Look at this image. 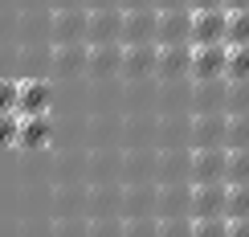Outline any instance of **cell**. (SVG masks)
I'll list each match as a JSON object with an SVG mask.
<instances>
[{"instance_id": "cell-1", "label": "cell", "mask_w": 249, "mask_h": 237, "mask_svg": "<svg viewBox=\"0 0 249 237\" xmlns=\"http://www.w3.org/2000/svg\"><path fill=\"white\" fill-rule=\"evenodd\" d=\"M229 147H196L188 156V180L192 184H225Z\"/></svg>"}, {"instance_id": "cell-2", "label": "cell", "mask_w": 249, "mask_h": 237, "mask_svg": "<svg viewBox=\"0 0 249 237\" xmlns=\"http://www.w3.org/2000/svg\"><path fill=\"white\" fill-rule=\"evenodd\" d=\"M229 13L225 8H196L188 25V45H225Z\"/></svg>"}, {"instance_id": "cell-3", "label": "cell", "mask_w": 249, "mask_h": 237, "mask_svg": "<svg viewBox=\"0 0 249 237\" xmlns=\"http://www.w3.org/2000/svg\"><path fill=\"white\" fill-rule=\"evenodd\" d=\"M225 66H229L225 45H192V61H188L192 82H225Z\"/></svg>"}, {"instance_id": "cell-4", "label": "cell", "mask_w": 249, "mask_h": 237, "mask_svg": "<svg viewBox=\"0 0 249 237\" xmlns=\"http://www.w3.org/2000/svg\"><path fill=\"white\" fill-rule=\"evenodd\" d=\"M225 197H229V184H192V192H188V217L192 221L225 217Z\"/></svg>"}, {"instance_id": "cell-5", "label": "cell", "mask_w": 249, "mask_h": 237, "mask_svg": "<svg viewBox=\"0 0 249 237\" xmlns=\"http://www.w3.org/2000/svg\"><path fill=\"white\" fill-rule=\"evenodd\" d=\"M155 17H160V8H127L119 45H155Z\"/></svg>"}, {"instance_id": "cell-6", "label": "cell", "mask_w": 249, "mask_h": 237, "mask_svg": "<svg viewBox=\"0 0 249 237\" xmlns=\"http://www.w3.org/2000/svg\"><path fill=\"white\" fill-rule=\"evenodd\" d=\"M188 25H192V8H163L155 17V45H188Z\"/></svg>"}, {"instance_id": "cell-7", "label": "cell", "mask_w": 249, "mask_h": 237, "mask_svg": "<svg viewBox=\"0 0 249 237\" xmlns=\"http://www.w3.org/2000/svg\"><path fill=\"white\" fill-rule=\"evenodd\" d=\"M119 33H123V13H115V8H94L86 17V41L90 45H110V41H119Z\"/></svg>"}, {"instance_id": "cell-8", "label": "cell", "mask_w": 249, "mask_h": 237, "mask_svg": "<svg viewBox=\"0 0 249 237\" xmlns=\"http://www.w3.org/2000/svg\"><path fill=\"white\" fill-rule=\"evenodd\" d=\"M229 115H196L192 119V151L196 147H225Z\"/></svg>"}, {"instance_id": "cell-9", "label": "cell", "mask_w": 249, "mask_h": 237, "mask_svg": "<svg viewBox=\"0 0 249 237\" xmlns=\"http://www.w3.org/2000/svg\"><path fill=\"white\" fill-rule=\"evenodd\" d=\"M49 102H53V90L45 82H20V98H17V115L33 119V115H49Z\"/></svg>"}, {"instance_id": "cell-10", "label": "cell", "mask_w": 249, "mask_h": 237, "mask_svg": "<svg viewBox=\"0 0 249 237\" xmlns=\"http://www.w3.org/2000/svg\"><path fill=\"white\" fill-rule=\"evenodd\" d=\"M160 49V45H155ZM188 61H192V45H168V49H160L155 54V74L160 78H184L188 74Z\"/></svg>"}, {"instance_id": "cell-11", "label": "cell", "mask_w": 249, "mask_h": 237, "mask_svg": "<svg viewBox=\"0 0 249 237\" xmlns=\"http://www.w3.org/2000/svg\"><path fill=\"white\" fill-rule=\"evenodd\" d=\"M155 45H123V66L119 74L127 78H143V74H155Z\"/></svg>"}, {"instance_id": "cell-12", "label": "cell", "mask_w": 249, "mask_h": 237, "mask_svg": "<svg viewBox=\"0 0 249 237\" xmlns=\"http://www.w3.org/2000/svg\"><path fill=\"white\" fill-rule=\"evenodd\" d=\"M86 66H90V74H94V78H102V74H119V66H123V49H119V41H110V45H90Z\"/></svg>"}, {"instance_id": "cell-13", "label": "cell", "mask_w": 249, "mask_h": 237, "mask_svg": "<svg viewBox=\"0 0 249 237\" xmlns=\"http://www.w3.org/2000/svg\"><path fill=\"white\" fill-rule=\"evenodd\" d=\"M196 115H225V90L221 82H196Z\"/></svg>"}, {"instance_id": "cell-14", "label": "cell", "mask_w": 249, "mask_h": 237, "mask_svg": "<svg viewBox=\"0 0 249 237\" xmlns=\"http://www.w3.org/2000/svg\"><path fill=\"white\" fill-rule=\"evenodd\" d=\"M53 33L61 45H74L78 37H86V13H70V8H61L57 20H53Z\"/></svg>"}, {"instance_id": "cell-15", "label": "cell", "mask_w": 249, "mask_h": 237, "mask_svg": "<svg viewBox=\"0 0 249 237\" xmlns=\"http://www.w3.org/2000/svg\"><path fill=\"white\" fill-rule=\"evenodd\" d=\"M49 119L45 115H33V119H20V131H17V143L20 147H41V143H49Z\"/></svg>"}, {"instance_id": "cell-16", "label": "cell", "mask_w": 249, "mask_h": 237, "mask_svg": "<svg viewBox=\"0 0 249 237\" xmlns=\"http://www.w3.org/2000/svg\"><path fill=\"white\" fill-rule=\"evenodd\" d=\"M225 221H249V184H229V197H225Z\"/></svg>"}, {"instance_id": "cell-17", "label": "cell", "mask_w": 249, "mask_h": 237, "mask_svg": "<svg viewBox=\"0 0 249 237\" xmlns=\"http://www.w3.org/2000/svg\"><path fill=\"white\" fill-rule=\"evenodd\" d=\"M225 49H229V45H225ZM225 82H249V45H233V49H229Z\"/></svg>"}, {"instance_id": "cell-18", "label": "cell", "mask_w": 249, "mask_h": 237, "mask_svg": "<svg viewBox=\"0 0 249 237\" xmlns=\"http://www.w3.org/2000/svg\"><path fill=\"white\" fill-rule=\"evenodd\" d=\"M225 184H249V147L229 151V164H225Z\"/></svg>"}, {"instance_id": "cell-19", "label": "cell", "mask_w": 249, "mask_h": 237, "mask_svg": "<svg viewBox=\"0 0 249 237\" xmlns=\"http://www.w3.org/2000/svg\"><path fill=\"white\" fill-rule=\"evenodd\" d=\"M225 45H249V8L229 13V29H225Z\"/></svg>"}, {"instance_id": "cell-20", "label": "cell", "mask_w": 249, "mask_h": 237, "mask_svg": "<svg viewBox=\"0 0 249 237\" xmlns=\"http://www.w3.org/2000/svg\"><path fill=\"white\" fill-rule=\"evenodd\" d=\"M225 147H249V115H229V131H225Z\"/></svg>"}, {"instance_id": "cell-21", "label": "cell", "mask_w": 249, "mask_h": 237, "mask_svg": "<svg viewBox=\"0 0 249 237\" xmlns=\"http://www.w3.org/2000/svg\"><path fill=\"white\" fill-rule=\"evenodd\" d=\"M225 110H229V115H249V82H229V90H225Z\"/></svg>"}, {"instance_id": "cell-22", "label": "cell", "mask_w": 249, "mask_h": 237, "mask_svg": "<svg viewBox=\"0 0 249 237\" xmlns=\"http://www.w3.org/2000/svg\"><path fill=\"white\" fill-rule=\"evenodd\" d=\"M155 237H192V217H163Z\"/></svg>"}, {"instance_id": "cell-23", "label": "cell", "mask_w": 249, "mask_h": 237, "mask_svg": "<svg viewBox=\"0 0 249 237\" xmlns=\"http://www.w3.org/2000/svg\"><path fill=\"white\" fill-rule=\"evenodd\" d=\"M17 98H20V82L0 78V115H17Z\"/></svg>"}, {"instance_id": "cell-24", "label": "cell", "mask_w": 249, "mask_h": 237, "mask_svg": "<svg viewBox=\"0 0 249 237\" xmlns=\"http://www.w3.org/2000/svg\"><path fill=\"white\" fill-rule=\"evenodd\" d=\"M192 237H229V221L213 217V221H192Z\"/></svg>"}, {"instance_id": "cell-25", "label": "cell", "mask_w": 249, "mask_h": 237, "mask_svg": "<svg viewBox=\"0 0 249 237\" xmlns=\"http://www.w3.org/2000/svg\"><path fill=\"white\" fill-rule=\"evenodd\" d=\"M57 61H61V70H82V66H86V49H74V45H61V54H57Z\"/></svg>"}, {"instance_id": "cell-26", "label": "cell", "mask_w": 249, "mask_h": 237, "mask_svg": "<svg viewBox=\"0 0 249 237\" xmlns=\"http://www.w3.org/2000/svg\"><path fill=\"white\" fill-rule=\"evenodd\" d=\"M17 131H20V115H0V147L17 143Z\"/></svg>"}, {"instance_id": "cell-27", "label": "cell", "mask_w": 249, "mask_h": 237, "mask_svg": "<svg viewBox=\"0 0 249 237\" xmlns=\"http://www.w3.org/2000/svg\"><path fill=\"white\" fill-rule=\"evenodd\" d=\"M229 237H249V221H229Z\"/></svg>"}, {"instance_id": "cell-28", "label": "cell", "mask_w": 249, "mask_h": 237, "mask_svg": "<svg viewBox=\"0 0 249 237\" xmlns=\"http://www.w3.org/2000/svg\"><path fill=\"white\" fill-rule=\"evenodd\" d=\"M188 8L196 13V8H225V0H188Z\"/></svg>"}, {"instance_id": "cell-29", "label": "cell", "mask_w": 249, "mask_h": 237, "mask_svg": "<svg viewBox=\"0 0 249 237\" xmlns=\"http://www.w3.org/2000/svg\"><path fill=\"white\" fill-rule=\"evenodd\" d=\"M155 8H160V13L163 8H188V0H155Z\"/></svg>"}, {"instance_id": "cell-30", "label": "cell", "mask_w": 249, "mask_h": 237, "mask_svg": "<svg viewBox=\"0 0 249 237\" xmlns=\"http://www.w3.org/2000/svg\"><path fill=\"white\" fill-rule=\"evenodd\" d=\"M241 8H249V0H225V13H241Z\"/></svg>"}, {"instance_id": "cell-31", "label": "cell", "mask_w": 249, "mask_h": 237, "mask_svg": "<svg viewBox=\"0 0 249 237\" xmlns=\"http://www.w3.org/2000/svg\"><path fill=\"white\" fill-rule=\"evenodd\" d=\"M155 0H127V8H151Z\"/></svg>"}]
</instances>
